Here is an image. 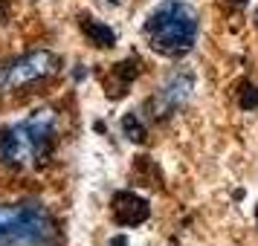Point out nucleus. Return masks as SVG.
Masks as SVG:
<instances>
[{
	"mask_svg": "<svg viewBox=\"0 0 258 246\" xmlns=\"http://www.w3.org/2000/svg\"><path fill=\"white\" fill-rule=\"evenodd\" d=\"M64 142V110L38 105L0 122V171L15 177L44 171Z\"/></svg>",
	"mask_w": 258,
	"mask_h": 246,
	"instance_id": "nucleus-1",
	"label": "nucleus"
},
{
	"mask_svg": "<svg viewBox=\"0 0 258 246\" xmlns=\"http://www.w3.org/2000/svg\"><path fill=\"white\" fill-rule=\"evenodd\" d=\"M145 49L168 61L186 58L198 49L200 12L191 0H157L140 24Z\"/></svg>",
	"mask_w": 258,
	"mask_h": 246,
	"instance_id": "nucleus-2",
	"label": "nucleus"
},
{
	"mask_svg": "<svg viewBox=\"0 0 258 246\" xmlns=\"http://www.w3.org/2000/svg\"><path fill=\"white\" fill-rule=\"evenodd\" d=\"M0 246H64V223L38 194L0 200Z\"/></svg>",
	"mask_w": 258,
	"mask_h": 246,
	"instance_id": "nucleus-3",
	"label": "nucleus"
},
{
	"mask_svg": "<svg viewBox=\"0 0 258 246\" xmlns=\"http://www.w3.org/2000/svg\"><path fill=\"white\" fill-rule=\"evenodd\" d=\"M61 72V58L52 49H24L0 61V99L24 90H35Z\"/></svg>",
	"mask_w": 258,
	"mask_h": 246,
	"instance_id": "nucleus-4",
	"label": "nucleus"
},
{
	"mask_svg": "<svg viewBox=\"0 0 258 246\" xmlns=\"http://www.w3.org/2000/svg\"><path fill=\"white\" fill-rule=\"evenodd\" d=\"M195 87H198V78L191 70H171L163 78V84L151 93L148 105H145L148 107L145 116L154 122H168L171 116L183 113L188 102L195 99Z\"/></svg>",
	"mask_w": 258,
	"mask_h": 246,
	"instance_id": "nucleus-5",
	"label": "nucleus"
},
{
	"mask_svg": "<svg viewBox=\"0 0 258 246\" xmlns=\"http://www.w3.org/2000/svg\"><path fill=\"white\" fill-rule=\"evenodd\" d=\"M110 214H113V220L122 226V229H137L142 223L151 217V203L142 197L140 191H116L113 200H110Z\"/></svg>",
	"mask_w": 258,
	"mask_h": 246,
	"instance_id": "nucleus-6",
	"label": "nucleus"
},
{
	"mask_svg": "<svg viewBox=\"0 0 258 246\" xmlns=\"http://www.w3.org/2000/svg\"><path fill=\"white\" fill-rule=\"evenodd\" d=\"M79 32L96 49H113L119 44L116 29L107 24V21H102V18H93V15H82L79 18Z\"/></svg>",
	"mask_w": 258,
	"mask_h": 246,
	"instance_id": "nucleus-7",
	"label": "nucleus"
},
{
	"mask_svg": "<svg viewBox=\"0 0 258 246\" xmlns=\"http://www.w3.org/2000/svg\"><path fill=\"white\" fill-rule=\"evenodd\" d=\"M142 75V61L137 58V55H128L125 61H119L116 67L110 70V78H113V84H107V90H110V99H119V96H125L134 87V81Z\"/></svg>",
	"mask_w": 258,
	"mask_h": 246,
	"instance_id": "nucleus-8",
	"label": "nucleus"
},
{
	"mask_svg": "<svg viewBox=\"0 0 258 246\" xmlns=\"http://www.w3.org/2000/svg\"><path fill=\"white\" fill-rule=\"evenodd\" d=\"M119 130L131 142L142 145V142L148 139V116H142L137 110H128V113H122V119H119Z\"/></svg>",
	"mask_w": 258,
	"mask_h": 246,
	"instance_id": "nucleus-9",
	"label": "nucleus"
},
{
	"mask_svg": "<svg viewBox=\"0 0 258 246\" xmlns=\"http://www.w3.org/2000/svg\"><path fill=\"white\" fill-rule=\"evenodd\" d=\"M238 107L244 113H255L258 110V84H246L244 90L238 93Z\"/></svg>",
	"mask_w": 258,
	"mask_h": 246,
	"instance_id": "nucleus-10",
	"label": "nucleus"
},
{
	"mask_svg": "<svg viewBox=\"0 0 258 246\" xmlns=\"http://www.w3.org/2000/svg\"><path fill=\"white\" fill-rule=\"evenodd\" d=\"M6 15H9V6H6V0H0V24H6Z\"/></svg>",
	"mask_w": 258,
	"mask_h": 246,
	"instance_id": "nucleus-11",
	"label": "nucleus"
},
{
	"mask_svg": "<svg viewBox=\"0 0 258 246\" xmlns=\"http://www.w3.org/2000/svg\"><path fill=\"white\" fill-rule=\"evenodd\" d=\"M255 226H258V206H255Z\"/></svg>",
	"mask_w": 258,
	"mask_h": 246,
	"instance_id": "nucleus-12",
	"label": "nucleus"
},
{
	"mask_svg": "<svg viewBox=\"0 0 258 246\" xmlns=\"http://www.w3.org/2000/svg\"><path fill=\"white\" fill-rule=\"evenodd\" d=\"M255 26H258V12H255Z\"/></svg>",
	"mask_w": 258,
	"mask_h": 246,
	"instance_id": "nucleus-13",
	"label": "nucleus"
}]
</instances>
